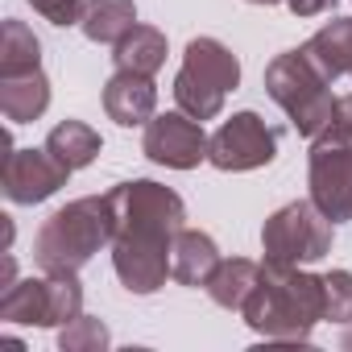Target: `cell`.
<instances>
[{"label":"cell","mask_w":352,"mask_h":352,"mask_svg":"<svg viewBox=\"0 0 352 352\" xmlns=\"http://www.w3.org/2000/svg\"><path fill=\"white\" fill-rule=\"evenodd\" d=\"M116 232H112V270L129 294H153L170 278V249L187 224V204L153 179L116 183L108 191Z\"/></svg>","instance_id":"obj_1"},{"label":"cell","mask_w":352,"mask_h":352,"mask_svg":"<svg viewBox=\"0 0 352 352\" xmlns=\"http://www.w3.org/2000/svg\"><path fill=\"white\" fill-rule=\"evenodd\" d=\"M323 311H327L323 274H307V270L282 265V261H261L257 286L241 307L245 323L257 336L286 340V344L311 340L315 323H323Z\"/></svg>","instance_id":"obj_2"},{"label":"cell","mask_w":352,"mask_h":352,"mask_svg":"<svg viewBox=\"0 0 352 352\" xmlns=\"http://www.w3.org/2000/svg\"><path fill=\"white\" fill-rule=\"evenodd\" d=\"M116 216L108 195H83L58 208L34 236V261L42 274H79L104 245H112Z\"/></svg>","instance_id":"obj_3"},{"label":"cell","mask_w":352,"mask_h":352,"mask_svg":"<svg viewBox=\"0 0 352 352\" xmlns=\"http://www.w3.org/2000/svg\"><path fill=\"white\" fill-rule=\"evenodd\" d=\"M236 83L241 58L220 38H191L183 50V71L174 75V104L195 120H216Z\"/></svg>","instance_id":"obj_4"},{"label":"cell","mask_w":352,"mask_h":352,"mask_svg":"<svg viewBox=\"0 0 352 352\" xmlns=\"http://www.w3.org/2000/svg\"><path fill=\"white\" fill-rule=\"evenodd\" d=\"M265 91L290 116V124L298 129V137L315 141L331 124V112H336L331 83L307 63L302 50H286V54H278L265 67Z\"/></svg>","instance_id":"obj_5"},{"label":"cell","mask_w":352,"mask_h":352,"mask_svg":"<svg viewBox=\"0 0 352 352\" xmlns=\"http://www.w3.org/2000/svg\"><path fill=\"white\" fill-rule=\"evenodd\" d=\"M331 236H336V224L311 199H294V204L278 208L265 220L261 249H265V261L311 265V261H319V257L331 253Z\"/></svg>","instance_id":"obj_6"},{"label":"cell","mask_w":352,"mask_h":352,"mask_svg":"<svg viewBox=\"0 0 352 352\" xmlns=\"http://www.w3.org/2000/svg\"><path fill=\"white\" fill-rule=\"evenodd\" d=\"M278 141L282 129L265 124V116L257 112H236L232 120H224L212 133V149L208 162L224 174H245V170H261L278 157Z\"/></svg>","instance_id":"obj_7"},{"label":"cell","mask_w":352,"mask_h":352,"mask_svg":"<svg viewBox=\"0 0 352 352\" xmlns=\"http://www.w3.org/2000/svg\"><path fill=\"white\" fill-rule=\"evenodd\" d=\"M307 187H311V204L331 224L352 220V141H344V137L311 141Z\"/></svg>","instance_id":"obj_8"},{"label":"cell","mask_w":352,"mask_h":352,"mask_svg":"<svg viewBox=\"0 0 352 352\" xmlns=\"http://www.w3.org/2000/svg\"><path fill=\"white\" fill-rule=\"evenodd\" d=\"M208 149H212V137L204 133V120L187 116L183 108L153 116L141 137V153L170 170H195L199 162H208Z\"/></svg>","instance_id":"obj_9"},{"label":"cell","mask_w":352,"mask_h":352,"mask_svg":"<svg viewBox=\"0 0 352 352\" xmlns=\"http://www.w3.org/2000/svg\"><path fill=\"white\" fill-rule=\"evenodd\" d=\"M71 179V170L50 149H9L5 157V199L9 204H46Z\"/></svg>","instance_id":"obj_10"},{"label":"cell","mask_w":352,"mask_h":352,"mask_svg":"<svg viewBox=\"0 0 352 352\" xmlns=\"http://www.w3.org/2000/svg\"><path fill=\"white\" fill-rule=\"evenodd\" d=\"M104 112H108V120H116L120 129L149 124L153 112H157V87H153V75L116 71V75L104 83Z\"/></svg>","instance_id":"obj_11"},{"label":"cell","mask_w":352,"mask_h":352,"mask_svg":"<svg viewBox=\"0 0 352 352\" xmlns=\"http://www.w3.org/2000/svg\"><path fill=\"white\" fill-rule=\"evenodd\" d=\"M307 63L327 79L336 83L340 75H352V17H331L319 34H311L302 46Z\"/></svg>","instance_id":"obj_12"},{"label":"cell","mask_w":352,"mask_h":352,"mask_svg":"<svg viewBox=\"0 0 352 352\" xmlns=\"http://www.w3.org/2000/svg\"><path fill=\"white\" fill-rule=\"evenodd\" d=\"M220 265V245L199 232V228H183L174 236V249H170V278L183 282V286H208L212 270Z\"/></svg>","instance_id":"obj_13"},{"label":"cell","mask_w":352,"mask_h":352,"mask_svg":"<svg viewBox=\"0 0 352 352\" xmlns=\"http://www.w3.org/2000/svg\"><path fill=\"white\" fill-rule=\"evenodd\" d=\"M50 108V79L42 71L0 75V112L13 124H34Z\"/></svg>","instance_id":"obj_14"},{"label":"cell","mask_w":352,"mask_h":352,"mask_svg":"<svg viewBox=\"0 0 352 352\" xmlns=\"http://www.w3.org/2000/svg\"><path fill=\"white\" fill-rule=\"evenodd\" d=\"M112 63L116 71H133V75H157L166 67V34L153 25H133L116 46H112Z\"/></svg>","instance_id":"obj_15"},{"label":"cell","mask_w":352,"mask_h":352,"mask_svg":"<svg viewBox=\"0 0 352 352\" xmlns=\"http://www.w3.org/2000/svg\"><path fill=\"white\" fill-rule=\"evenodd\" d=\"M257 274H261V265L249 261V257H220V265L212 270V278H208L204 290L212 294L216 307H224V311H241L245 298H249L253 286H257Z\"/></svg>","instance_id":"obj_16"},{"label":"cell","mask_w":352,"mask_h":352,"mask_svg":"<svg viewBox=\"0 0 352 352\" xmlns=\"http://www.w3.org/2000/svg\"><path fill=\"white\" fill-rule=\"evenodd\" d=\"M0 319L5 323H30V327H50V290L46 274L13 282L9 290H0Z\"/></svg>","instance_id":"obj_17"},{"label":"cell","mask_w":352,"mask_h":352,"mask_svg":"<svg viewBox=\"0 0 352 352\" xmlns=\"http://www.w3.org/2000/svg\"><path fill=\"white\" fill-rule=\"evenodd\" d=\"M133 25H137V5L133 0H87V13L79 21L83 38L100 42V46H116Z\"/></svg>","instance_id":"obj_18"},{"label":"cell","mask_w":352,"mask_h":352,"mask_svg":"<svg viewBox=\"0 0 352 352\" xmlns=\"http://www.w3.org/2000/svg\"><path fill=\"white\" fill-rule=\"evenodd\" d=\"M46 149L75 174V170H83V166H91V162L100 157L104 141H100V133H96L91 124H83V120H63V124L50 129Z\"/></svg>","instance_id":"obj_19"},{"label":"cell","mask_w":352,"mask_h":352,"mask_svg":"<svg viewBox=\"0 0 352 352\" xmlns=\"http://www.w3.org/2000/svg\"><path fill=\"white\" fill-rule=\"evenodd\" d=\"M25 71H42V42L25 21L9 17L0 25V75H25Z\"/></svg>","instance_id":"obj_20"},{"label":"cell","mask_w":352,"mask_h":352,"mask_svg":"<svg viewBox=\"0 0 352 352\" xmlns=\"http://www.w3.org/2000/svg\"><path fill=\"white\" fill-rule=\"evenodd\" d=\"M108 344H112L108 323L96 319V315H79L67 327H58V348L63 352H104Z\"/></svg>","instance_id":"obj_21"},{"label":"cell","mask_w":352,"mask_h":352,"mask_svg":"<svg viewBox=\"0 0 352 352\" xmlns=\"http://www.w3.org/2000/svg\"><path fill=\"white\" fill-rule=\"evenodd\" d=\"M323 294H327V323H352V274L348 270H331L323 274Z\"/></svg>","instance_id":"obj_22"},{"label":"cell","mask_w":352,"mask_h":352,"mask_svg":"<svg viewBox=\"0 0 352 352\" xmlns=\"http://www.w3.org/2000/svg\"><path fill=\"white\" fill-rule=\"evenodd\" d=\"M34 13H42L50 25H79L83 13H87V0H30Z\"/></svg>","instance_id":"obj_23"},{"label":"cell","mask_w":352,"mask_h":352,"mask_svg":"<svg viewBox=\"0 0 352 352\" xmlns=\"http://www.w3.org/2000/svg\"><path fill=\"white\" fill-rule=\"evenodd\" d=\"M319 137H344V141H352V96H336L331 124H327Z\"/></svg>","instance_id":"obj_24"},{"label":"cell","mask_w":352,"mask_h":352,"mask_svg":"<svg viewBox=\"0 0 352 352\" xmlns=\"http://www.w3.org/2000/svg\"><path fill=\"white\" fill-rule=\"evenodd\" d=\"M286 5L294 17H323V13H331L336 0H286Z\"/></svg>","instance_id":"obj_25"},{"label":"cell","mask_w":352,"mask_h":352,"mask_svg":"<svg viewBox=\"0 0 352 352\" xmlns=\"http://www.w3.org/2000/svg\"><path fill=\"white\" fill-rule=\"evenodd\" d=\"M17 282V265H13V257L5 253V261H0V290H9Z\"/></svg>","instance_id":"obj_26"},{"label":"cell","mask_w":352,"mask_h":352,"mask_svg":"<svg viewBox=\"0 0 352 352\" xmlns=\"http://www.w3.org/2000/svg\"><path fill=\"white\" fill-rule=\"evenodd\" d=\"M249 5H282V0H249Z\"/></svg>","instance_id":"obj_27"},{"label":"cell","mask_w":352,"mask_h":352,"mask_svg":"<svg viewBox=\"0 0 352 352\" xmlns=\"http://www.w3.org/2000/svg\"><path fill=\"white\" fill-rule=\"evenodd\" d=\"M344 348H352V336H348V340H344Z\"/></svg>","instance_id":"obj_28"}]
</instances>
